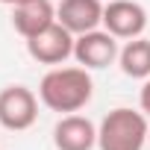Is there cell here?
Wrapping results in <instances>:
<instances>
[{"label":"cell","mask_w":150,"mask_h":150,"mask_svg":"<svg viewBox=\"0 0 150 150\" xmlns=\"http://www.w3.org/2000/svg\"><path fill=\"white\" fill-rule=\"evenodd\" d=\"M38 118V97L27 86H6L0 91V127L24 132Z\"/></svg>","instance_id":"3957f363"},{"label":"cell","mask_w":150,"mask_h":150,"mask_svg":"<svg viewBox=\"0 0 150 150\" xmlns=\"http://www.w3.org/2000/svg\"><path fill=\"white\" fill-rule=\"evenodd\" d=\"M53 144L56 150H91L97 147V127L77 112L62 115L53 127Z\"/></svg>","instance_id":"ba28073f"},{"label":"cell","mask_w":150,"mask_h":150,"mask_svg":"<svg viewBox=\"0 0 150 150\" xmlns=\"http://www.w3.org/2000/svg\"><path fill=\"white\" fill-rule=\"evenodd\" d=\"M147 135H150L147 115L138 109L118 106L100 121L97 147L100 150H141L147 144Z\"/></svg>","instance_id":"7a4b0ae2"},{"label":"cell","mask_w":150,"mask_h":150,"mask_svg":"<svg viewBox=\"0 0 150 150\" xmlns=\"http://www.w3.org/2000/svg\"><path fill=\"white\" fill-rule=\"evenodd\" d=\"M118 65H121V71L127 77L147 80L150 77V38H144V35L129 38L118 53Z\"/></svg>","instance_id":"30bf717a"},{"label":"cell","mask_w":150,"mask_h":150,"mask_svg":"<svg viewBox=\"0 0 150 150\" xmlns=\"http://www.w3.org/2000/svg\"><path fill=\"white\" fill-rule=\"evenodd\" d=\"M94 97V80L88 68H50L41 83H38V100L59 115H71V112H80L91 103Z\"/></svg>","instance_id":"6da1fadb"},{"label":"cell","mask_w":150,"mask_h":150,"mask_svg":"<svg viewBox=\"0 0 150 150\" xmlns=\"http://www.w3.org/2000/svg\"><path fill=\"white\" fill-rule=\"evenodd\" d=\"M147 144H150V135H147Z\"/></svg>","instance_id":"7c38bea8"},{"label":"cell","mask_w":150,"mask_h":150,"mask_svg":"<svg viewBox=\"0 0 150 150\" xmlns=\"http://www.w3.org/2000/svg\"><path fill=\"white\" fill-rule=\"evenodd\" d=\"M103 6L100 0H62L56 6V21L74 35H83L103 27Z\"/></svg>","instance_id":"52a82bcc"},{"label":"cell","mask_w":150,"mask_h":150,"mask_svg":"<svg viewBox=\"0 0 150 150\" xmlns=\"http://www.w3.org/2000/svg\"><path fill=\"white\" fill-rule=\"evenodd\" d=\"M121 47H118V38L106 30H91V33H83L74 41V59H77L83 68L88 71H100V68H109L115 59H118Z\"/></svg>","instance_id":"8992f818"},{"label":"cell","mask_w":150,"mask_h":150,"mask_svg":"<svg viewBox=\"0 0 150 150\" xmlns=\"http://www.w3.org/2000/svg\"><path fill=\"white\" fill-rule=\"evenodd\" d=\"M74 41H77V35L65 30L59 21H53L50 27L27 38V53L38 65H62L65 59L74 56Z\"/></svg>","instance_id":"277c9868"},{"label":"cell","mask_w":150,"mask_h":150,"mask_svg":"<svg viewBox=\"0 0 150 150\" xmlns=\"http://www.w3.org/2000/svg\"><path fill=\"white\" fill-rule=\"evenodd\" d=\"M103 30L118 41L138 38L147 30V9L135 0H109L103 6Z\"/></svg>","instance_id":"5b68a950"},{"label":"cell","mask_w":150,"mask_h":150,"mask_svg":"<svg viewBox=\"0 0 150 150\" xmlns=\"http://www.w3.org/2000/svg\"><path fill=\"white\" fill-rule=\"evenodd\" d=\"M0 3H6V6H18V3H24V0H0Z\"/></svg>","instance_id":"8fae6325"},{"label":"cell","mask_w":150,"mask_h":150,"mask_svg":"<svg viewBox=\"0 0 150 150\" xmlns=\"http://www.w3.org/2000/svg\"><path fill=\"white\" fill-rule=\"evenodd\" d=\"M53 21H56V6L50 3V0H24V3L12 6V27L24 38L41 33Z\"/></svg>","instance_id":"9c48e42d"}]
</instances>
